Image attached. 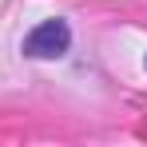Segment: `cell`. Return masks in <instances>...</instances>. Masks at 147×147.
Instances as JSON below:
<instances>
[{"mask_svg": "<svg viewBox=\"0 0 147 147\" xmlns=\"http://www.w3.org/2000/svg\"><path fill=\"white\" fill-rule=\"evenodd\" d=\"M143 64H147V60H143Z\"/></svg>", "mask_w": 147, "mask_h": 147, "instance_id": "2", "label": "cell"}, {"mask_svg": "<svg viewBox=\"0 0 147 147\" xmlns=\"http://www.w3.org/2000/svg\"><path fill=\"white\" fill-rule=\"evenodd\" d=\"M68 48H72V28L64 20H44L24 36V56L32 60H60Z\"/></svg>", "mask_w": 147, "mask_h": 147, "instance_id": "1", "label": "cell"}]
</instances>
